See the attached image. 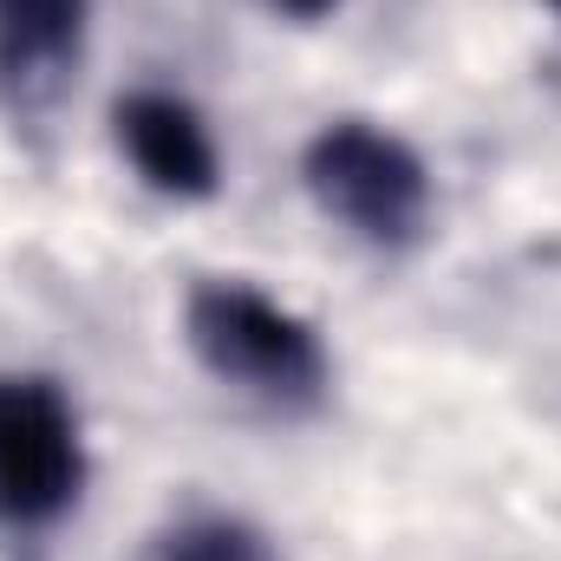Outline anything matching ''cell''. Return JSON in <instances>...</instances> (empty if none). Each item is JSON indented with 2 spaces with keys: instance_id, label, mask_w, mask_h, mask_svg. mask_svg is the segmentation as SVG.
I'll return each mask as SVG.
<instances>
[{
  "instance_id": "obj_1",
  "label": "cell",
  "mask_w": 561,
  "mask_h": 561,
  "mask_svg": "<svg viewBox=\"0 0 561 561\" xmlns=\"http://www.w3.org/2000/svg\"><path fill=\"white\" fill-rule=\"evenodd\" d=\"M183 340L209 379H222L262 405L307 412L327 399L320 333L249 280H196L183 300Z\"/></svg>"
},
{
  "instance_id": "obj_2",
  "label": "cell",
  "mask_w": 561,
  "mask_h": 561,
  "mask_svg": "<svg viewBox=\"0 0 561 561\" xmlns=\"http://www.w3.org/2000/svg\"><path fill=\"white\" fill-rule=\"evenodd\" d=\"M300 176L307 196L320 203V216H333L346 236H359L366 249H412L431 229V170L405 138L366 125V118H333L320 125L313 144L300 150Z\"/></svg>"
},
{
  "instance_id": "obj_3",
  "label": "cell",
  "mask_w": 561,
  "mask_h": 561,
  "mask_svg": "<svg viewBox=\"0 0 561 561\" xmlns=\"http://www.w3.org/2000/svg\"><path fill=\"white\" fill-rule=\"evenodd\" d=\"M85 490L72 399L39 373H0V529H53Z\"/></svg>"
},
{
  "instance_id": "obj_4",
  "label": "cell",
  "mask_w": 561,
  "mask_h": 561,
  "mask_svg": "<svg viewBox=\"0 0 561 561\" xmlns=\"http://www.w3.org/2000/svg\"><path fill=\"white\" fill-rule=\"evenodd\" d=\"M112 131H118V150L131 157V170L157 196H176V203H209L216 196L222 157H216V138H209V125L190 99L131 92V99L112 105Z\"/></svg>"
},
{
  "instance_id": "obj_5",
  "label": "cell",
  "mask_w": 561,
  "mask_h": 561,
  "mask_svg": "<svg viewBox=\"0 0 561 561\" xmlns=\"http://www.w3.org/2000/svg\"><path fill=\"white\" fill-rule=\"evenodd\" d=\"M92 0H0V92L13 112H46L85 53Z\"/></svg>"
},
{
  "instance_id": "obj_6",
  "label": "cell",
  "mask_w": 561,
  "mask_h": 561,
  "mask_svg": "<svg viewBox=\"0 0 561 561\" xmlns=\"http://www.w3.org/2000/svg\"><path fill=\"white\" fill-rule=\"evenodd\" d=\"M157 561H275V549L236 516H196L157 542Z\"/></svg>"
},
{
  "instance_id": "obj_7",
  "label": "cell",
  "mask_w": 561,
  "mask_h": 561,
  "mask_svg": "<svg viewBox=\"0 0 561 561\" xmlns=\"http://www.w3.org/2000/svg\"><path fill=\"white\" fill-rule=\"evenodd\" d=\"M275 13H287V20H320V13H333V0H268Z\"/></svg>"
}]
</instances>
